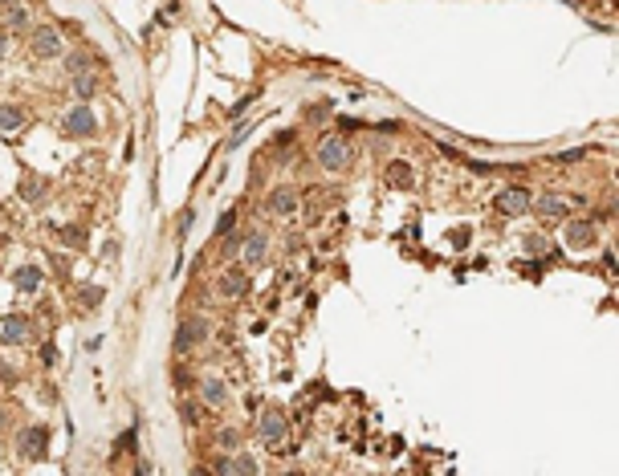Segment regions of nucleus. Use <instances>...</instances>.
I'll return each mask as SVG.
<instances>
[{
  "mask_svg": "<svg viewBox=\"0 0 619 476\" xmlns=\"http://www.w3.org/2000/svg\"><path fill=\"white\" fill-rule=\"evenodd\" d=\"M567 245L570 248H591V245H595V224H586V220H570V224H567Z\"/></svg>",
  "mask_w": 619,
  "mask_h": 476,
  "instance_id": "nucleus-15",
  "label": "nucleus"
},
{
  "mask_svg": "<svg viewBox=\"0 0 619 476\" xmlns=\"http://www.w3.org/2000/svg\"><path fill=\"white\" fill-rule=\"evenodd\" d=\"M69 86H74V94H78L81 102H90L98 94V69H86V74H74L69 78Z\"/></svg>",
  "mask_w": 619,
  "mask_h": 476,
  "instance_id": "nucleus-18",
  "label": "nucleus"
},
{
  "mask_svg": "<svg viewBox=\"0 0 619 476\" xmlns=\"http://www.w3.org/2000/svg\"><path fill=\"white\" fill-rule=\"evenodd\" d=\"M86 69H98L94 53H69V57H65V74H69V78H74V74H86Z\"/></svg>",
  "mask_w": 619,
  "mask_h": 476,
  "instance_id": "nucleus-20",
  "label": "nucleus"
},
{
  "mask_svg": "<svg viewBox=\"0 0 619 476\" xmlns=\"http://www.w3.org/2000/svg\"><path fill=\"white\" fill-rule=\"evenodd\" d=\"M8 4H16V0H0V8H8Z\"/></svg>",
  "mask_w": 619,
  "mask_h": 476,
  "instance_id": "nucleus-38",
  "label": "nucleus"
},
{
  "mask_svg": "<svg viewBox=\"0 0 619 476\" xmlns=\"http://www.w3.org/2000/svg\"><path fill=\"white\" fill-rule=\"evenodd\" d=\"M253 98H257V94H244L241 102H232V110H228V115H232V118H237V115H244V106H249Z\"/></svg>",
  "mask_w": 619,
  "mask_h": 476,
  "instance_id": "nucleus-31",
  "label": "nucleus"
},
{
  "mask_svg": "<svg viewBox=\"0 0 619 476\" xmlns=\"http://www.w3.org/2000/svg\"><path fill=\"white\" fill-rule=\"evenodd\" d=\"M493 208H497L501 216H526V212H530V192H526L521 183L501 187V192L493 196Z\"/></svg>",
  "mask_w": 619,
  "mask_h": 476,
  "instance_id": "nucleus-7",
  "label": "nucleus"
},
{
  "mask_svg": "<svg viewBox=\"0 0 619 476\" xmlns=\"http://www.w3.org/2000/svg\"><path fill=\"white\" fill-rule=\"evenodd\" d=\"M257 436L265 443H273V452H277V443H281V436H285V415H281V411H261L257 415Z\"/></svg>",
  "mask_w": 619,
  "mask_h": 476,
  "instance_id": "nucleus-10",
  "label": "nucleus"
},
{
  "mask_svg": "<svg viewBox=\"0 0 619 476\" xmlns=\"http://www.w3.org/2000/svg\"><path fill=\"white\" fill-rule=\"evenodd\" d=\"M339 127H342V131H358L363 122H358V118H339Z\"/></svg>",
  "mask_w": 619,
  "mask_h": 476,
  "instance_id": "nucleus-36",
  "label": "nucleus"
},
{
  "mask_svg": "<svg viewBox=\"0 0 619 476\" xmlns=\"http://www.w3.org/2000/svg\"><path fill=\"white\" fill-rule=\"evenodd\" d=\"M49 452V427L37 424V427H25L21 436H16V456L21 460H45Z\"/></svg>",
  "mask_w": 619,
  "mask_h": 476,
  "instance_id": "nucleus-4",
  "label": "nucleus"
},
{
  "mask_svg": "<svg viewBox=\"0 0 619 476\" xmlns=\"http://www.w3.org/2000/svg\"><path fill=\"white\" fill-rule=\"evenodd\" d=\"M253 127H257V122H241V127H237V134L228 139V147H241V143H244V134L253 131Z\"/></svg>",
  "mask_w": 619,
  "mask_h": 476,
  "instance_id": "nucleus-30",
  "label": "nucleus"
},
{
  "mask_svg": "<svg viewBox=\"0 0 619 476\" xmlns=\"http://www.w3.org/2000/svg\"><path fill=\"white\" fill-rule=\"evenodd\" d=\"M62 134L65 139H94L98 134V115L81 102V106H74V110H65L62 115Z\"/></svg>",
  "mask_w": 619,
  "mask_h": 476,
  "instance_id": "nucleus-3",
  "label": "nucleus"
},
{
  "mask_svg": "<svg viewBox=\"0 0 619 476\" xmlns=\"http://www.w3.org/2000/svg\"><path fill=\"white\" fill-rule=\"evenodd\" d=\"M530 204H534V212H538V216H546V220H554V216L562 220V216H567V208H570L567 199H562V196H554V192H546V196L530 199Z\"/></svg>",
  "mask_w": 619,
  "mask_h": 476,
  "instance_id": "nucleus-16",
  "label": "nucleus"
},
{
  "mask_svg": "<svg viewBox=\"0 0 619 476\" xmlns=\"http://www.w3.org/2000/svg\"><path fill=\"white\" fill-rule=\"evenodd\" d=\"M4 57H8V37L0 33V62H4Z\"/></svg>",
  "mask_w": 619,
  "mask_h": 476,
  "instance_id": "nucleus-37",
  "label": "nucleus"
},
{
  "mask_svg": "<svg viewBox=\"0 0 619 476\" xmlns=\"http://www.w3.org/2000/svg\"><path fill=\"white\" fill-rule=\"evenodd\" d=\"M4 21H8V25H16V29H25V25H29V13H25L21 4H8V13H4Z\"/></svg>",
  "mask_w": 619,
  "mask_h": 476,
  "instance_id": "nucleus-25",
  "label": "nucleus"
},
{
  "mask_svg": "<svg viewBox=\"0 0 619 476\" xmlns=\"http://www.w3.org/2000/svg\"><path fill=\"white\" fill-rule=\"evenodd\" d=\"M135 443H139V436H135V427H130V431H123V436H118V443H114V456H123V452H130V456H135Z\"/></svg>",
  "mask_w": 619,
  "mask_h": 476,
  "instance_id": "nucleus-23",
  "label": "nucleus"
},
{
  "mask_svg": "<svg viewBox=\"0 0 619 476\" xmlns=\"http://www.w3.org/2000/svg\"><path fill=\"white\" fill-rule=\"evenodd\" d=\"M62 33L53 29V25H41V29H33L29 37V53L33 57H41V62H53V57H62Z\"/></svg>",
  "mask_w": 619,
  "mask_h": 476,
  "instance_id": "nucleus-5",
  "label": "nucleus"
},
{
  "mask_svg": "<svg viewBox=\"0 0 619 476\" xmlns=\"http://www.w3.org/2000/svg\"><path fill=\"white\" fill-rule=\"evenodd\" d=\"M208 334H212V322L204 318V313H192V318L179 322L171 346H176V354H192V350H200V346L208 342Z\"/></svg>",
  "mask_w": 619,
  "mask_h": 476,
  "instance_id": "nucleus-1",
  "label": "nucleus"
},
{
  "mask_svg": "<svg viewBox=\"0 0 619 476\" xmlns=\"http://www.w3.org/2000/svg\"><path fill=\"white\" fill-rule=\"evenodd\" d=\"M521 248H526V252H534V257H538V252L546 248V240H542L538 232H530V236H521Z\"/></svg>",
  "mask_w": 619,
  "mask_h": 476,
  "instance_id": "nucleus-27",
  "label": "nucleus"
},
{
  "mask_svg": "<svg viewBox=\"0 0 619 476\" xmlns=\"http://www.w3.org/2000/svg\"><path fill=\"white\" fill-rule=\"evenodd\" d=\"M314 159H318L322 171H346L351 159H355V147H351L342 134H326L322 143H318V155H314Z\"/></svg>",
  "mask_w": 619,
  "mask_h": 476,
  "instance_id": "nucleus-2",
  "label": "nucleus"
},
{
  "mask_svg": "<svg viewBox=\"0 0 619 476\" xmlns=\"http://www.w3.org/2000/svg\"><path fill=\"white\" fill-rule=\"evenodd\" d=\"M25 122H29V115H25L21 106H8V102L0 106V134H16Z\"/></svg>",
  "mask_w": 619,
  "mask_h": 476,
  "instance_id": "nucleus-17",
  "label": "nucleus"
},
{
  "mask_svg": "<svg viewBox=\"0 0 619 476\" xmlns=\"http://www.w3.org/2000/svg\"><path fill=\"white\" fill-rule=\"evenodd\" d=\"M62 240L69 248H81L86 245V228H78V224H74V228H62Z\"/></svg>",
  "mask_w": 619,
  "mask_h": 476,
  "instance_id": "nucleus-24",
  "label": "nucleus"
},
{
  "mask_svg": "<svg viewBox=\"0 0 619 476\" xmlns=\"http://www.w3.org/2000/svg\"><path fill=\"white\" fill-rule=\"evenodd\" d=\"M16 281V289L21 294H41V285H45V269H37V265H21L13 273Z\"/></svg>",
  "mask_w": 619,
  "mask_h": 476,
  "instance_id": "nucleus-13",
  "label": "nucleus"
},
{
  "mask_svg": "<svg viewBox=\"0 0 619 476\" xmlns=\"http://www.w3.org/2000/svg\"><path fill=\"white\" fill-rule=\"evenodd\" d=\"M0 424H4V415H0Z\"/></svg>",
  "mask_w": 619,
  "mask_h": 476,
  "instance_id": "nucleus-39",
  "label": "nucleus"
},
{
  "mask_svg": "<svg viewBox=\"0 0 619 476\" xmlns=\"http://www.w3.org/2000/svg\"><path fill=\"white\" fill-rule=\"evenodd\" d=\"M216 443H220L225 452H237V443H241V431H237V427H220V436H216Z\"/></svg>",
  "mask_w": 619,
  "mask_h": 476,
  "instance_id": "nucleus-22",
  "label": "nucleus"
},
{
  "mask_svg": "<svg viewBox=\"0 0 619 476\" xmlns=\"http://www.w3.org/2000/svg\"><path fill=\"white\" fill-rule=\"evenodd\" d=\"M21 199L41 204V199H45V180H25V183H21Z\"/></svg>",
  "mask_w": 619,
  "mask_h": 476,
  "instance_id": "nucleus-21",
  "label": "nucleus"
},
{
  "mask_svg": "<svg viewBox=\"0 0 619 476\" xmlns=\"http://www.w3.org/2000/svg\"><path fill=\"white\" fill-rule=\"evenodd\" d=\"M81 301H86V306H98V301H102V289H86V294H81Z\"/></svg>",
  "mask_w": 619,
  "mask_h": 476,
  "instance_id": "nucleus-34",
  "label": "nucleus"
},
{
  "mask_svg": "<svg viewBox=\"0 0 619 476\" xmlns=\"http://www.w3.org/2000/svg\"><path fill=\"white\" fill-rule=\"evenodd\" d=\"M241 265L244 269H261V265L269 261V236L265 232H249V236H241Z\"/></svg>",
  "mask_w": 619,
  "mask_h": 476,
  "instance_id": "nucleus-6",
  "label": "nucleus"
},
{
  "mask_svg": "<svg viewBox=\"0 0 619 476\" xmlns=\"http://www.w3.org/2000/svg\"><path fill=\"white\" fill-rule=\"evenodd\" d=\"M257 468H261V464H257L253 456H249V452H237V456H220L216 464H212V472H228V476H232V472L253 476Z\"/></svg>",
  "mask_w": 619,
  "mask_h": 476,
  "instance_id": "nucleus-12",
  "label": "nucleus"
},
{
  "mask_svg": "<svg viewBox=\"0 0 619 476\" xmlns=\"http://www.w3.org/2000/svg\"><path fill=\"white\" fill-rule=\"evenodd\" d=\"M29 334H33V326H29L25 313H4V318H0V342H4V346L25 342Z\"/></svg>",
  "mask_w": 619,
  "mask_h": 476,
  "instance_id": "nucleus-8",
  "label": "nucleus"
},
{
  "mask_svg": "<svg viewBox=\"0 0 619 476\" xmlns=\"http://www.w3.org/2000/svg\"><path fill=\"white\" fill-rule=\"evenodd\" d=\"M297 204H302V196L293 192L290 183H281V187L269 192V212H273V216H293V212H297Z\"/></svg>",
  "mask_w": 619,
  "mask_h": 476,
  "instance_id": "nucleus-11",
  "label": "nucleus"
},
{
  "mask_svg": "<svg viewBox=\"0 0 619 476\" xmlns=\"http://www.w3.org/2000/svg\"><path fill=\"white\" fill-rule=\"evenodd\" d=\"M591 151H583V147H574V151H562V155H550L554 163H574V159H586Z\"/></svg>",
  "mask_w": 619,
  "mask_h": 476,
  "instance_id": "nucleus-29",
  "label": "nucleus"
},
{
  "mask_svg": "<svg viewBox=\"0 0 619 476\" xmlns=\"http://www.w3.org/2000/svg\"><path fill=\"white\" fill-rule=\"evenodd\" d=\"M192 220H195V212H183V216H179V236H188V232H192Z\"/></svg>",
  "mask_w": 619,
  "mask_h": 476,
  "instance_id": "nucleus-32",
  "label": "nucleus"
},
{
  "mask_svg": "<svg viewBox=\"0 0 619 476\" xmlns=\"http://www.w3.org/2000/svg\"><path fill=\"white\" fill-rule=\"evenodd\" d=\"M453 245H456V248H465V245H469V228H460V232H453Z\"/></svg>",
  "mask_w": 619,
  "mask_h": 476,
  "instance_id": "nucleus-35",
  "label": "nucleus"
},
{
  "mask_svg": "<svg viewBox=\"0 0 619 476\" xmlns=\"http://www.w3.org/2000/svg\"><path fill=\"white\" fill-rule=\"evenodd\" d=\"M232 224H237V212H232V208H228V212H220V220H216V236L232 232Z\"/></svg>",
  "mask_w": 619,
  "mask_h": 476,
  "instance_id": "nucleus-28",
  "label": "nucleus"
},
{
  "mask_svg": "<svg viewBox=\"0 0 619 476\" xmlns=\"http://www.w3.org/2000/svg\"><path fill=\"white\" fill-rule=\"evenodd\" d=\"M387 183L391 187H411V183H416V171H411L404 159H395V163L387 167Z\"/></svg>",
  "mask_w": 619,
  "mask_h": 476,
  "instance_id": "nucleus-19",
  "label": "nucleus"
},
{
  "mask_svg": "<svg viewBox=\"0 0 619 476\" xmlns=\"http://www.w3.org/2000/svg\"><path fill=\"white\" fill-rule=\"evenodd\" d=\"M244 289H249L244 265H241V269H225V273L216 277V294L225 297V301H237V297H244Z\"/></svg>",
  "mask_w": 619,
  "mask_h": 476,
  "instance_id": "nucleus-9",
  "label": "nucleus"
},
{
  "mask_svg": "<svg viewBox=\"0 0 619 476\" xmlns=\"http://www.w3.org/2000/svg\"><path fill=\"white\" fill-rule=\"evenodd\" d=\"M41 362L53 366V362H57V346H41Z\"/></svg>",
  "mask_w": 619,
  "mask_h": 476,
  "instance_id": "nucleus-33",
  "label": "nucleus"
},
{
  "mask_svg": "<svg viewBox=\"0 0 619 476\" xmlns=\"http://www.w3.org/2000/svg\"><path fill=\"white\" fill-rule=\"evenodd\" d=\"M179 419H183V427L200 424V407H195V403H179Z\"/></svg>",
  "mask_w": 619,
  "mask_h": 476,
  "instance_id": "nucleus-26",
  "label": "nucleus"
},
{
  "mask_svg": "<svg viewBox=\"0 0 619 476\" xmlns=\"http://www.w3.org/2000/svg\"><path fill=\"white\" fill-rule=\"evenodd\" d=\"M200 399H204L208 407H225V403H228V383H225V378H216V375L204 378V383H200Z\"/></svg>",
  "mask_w": 619,
  "mask_h": 476,
  "instance_id": "nucleus-14",
  "label": "nucleus"
}]
</instances>
